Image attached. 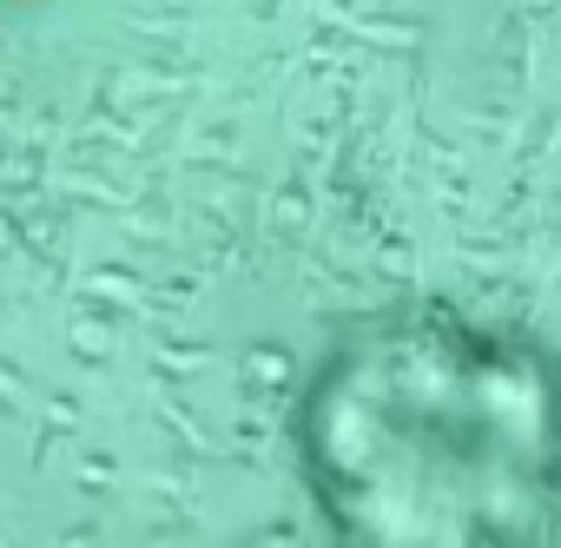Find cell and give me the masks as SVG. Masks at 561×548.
Here are the masks:
<instances>
[{
    "label": "cell",
    "mask_w": 561,
    "mask_h": 548,
    "mask_svg": "<svg viewBox=\"0 0 561 548\" xmlns=\"http://www.w3.org/2000/svg\"><path fill=\"white\" fill-rule=\"evenodd\" d=\"M291 436L351 541H541L561 522V357L456 305L351 324L311 364Z\"/></svg>",
    "instance_id": "cell-1"
}]
</instances>
